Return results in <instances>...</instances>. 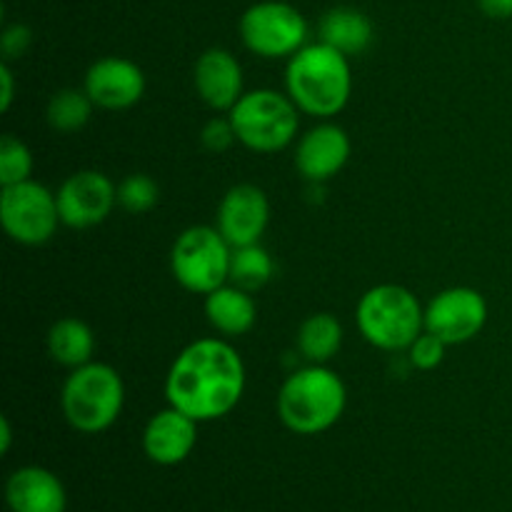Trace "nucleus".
<instances>
[{
    "mask_svg": "<svg viewBox=\"0 0 512 512\" xmlns=\"http://www.w3.org/2000/svg\"><path fill=\"white\" fill-rule=\"evenodd\" d=\"M245 393V363L223 338H200L178 353L165 375L168 405L198 423H213L238 408Z\"/></svg>",
    "mask_w": 512,
    "mask_h": 512,
    "instance_id": "1",
    "label": "nucleus"
},
{
    "mask_svg": "<svg viewBox=\"0 0 512 512\" xmlns=\"http://www.w3.org/2000/svg\"><path fill=\"white\" fill-rule=\"evenodd\" d=\"M285 93L300 113L328 120L343 113L353 95V70L348 55L325 43L303 45L285 65Z\"/></svg>",
    "mask_w": 512,
    "mask_h": 512,
    "instance_id": "2",
    "label": "nucleus"
},
{
    "mask_svg": "<svg viewBox=\"0 0 512 512\" xmlns=\"http://www.w3.org/2000/svg\"><path fill=\"white\" fill-rule=\"evenodd\" d=\"M348 388L328 365H305L290 373L278 390V418L290 433L320 435L345 413Z\"/></svg>",
    "mask_w": 512,
    "mask_h": 512,
    "instance_id": "3",
    "label": "nucleus"
},
{
    "mask_svg": "<svg viewBox=\"0 0 512 512\" xmlns=\"http://www.w3.org/2000/svg\"><path fill=\"white\" fill-rule=\"evenodd\" d=\"M125 405V383L108 363H95L70 370L60 390V408L73 430L98 435L113 428Z\"/></svg>",
    "mask_w": 512,
    "mask_h": 512,
    "instance_id": "4",
    "label": "nucleus"
},
{
    "mask_svg": "<svg viewBox=\"0 0 512 512\" xmlns=\"http://www.w3.org/2000/svg\"><path fill=\"white\" fill-rule=\"evenodd\" d=\"M355 323H358L360 335L373 348L400 353V350H408L425 330V308L413 290L383 283L370 288L358 300Z\"/></svg>",
    "mask_w": 512,
    "mask_h": 512,
    "instance_id": "5",
    "label": "nucleus"
},
{
    "mask_svg": "<svg viewBox=\"0 0 512 512\" xmlns=\"http://www.w3.org/2000/svg\"><path fill=\"white\" fill-rule=\"evenodd\" d=\"M240 145L260 155L280 153L300 130V110L288 93L260 88L243 93L228 113Z\"/></svg>",
    "mask_w": 512,
    "mask_h": 512,
    "instance_id": "6",
    "label": "nucleus"
},
{
    "mask_svg": "<svg viewBox=\"0 0 512 512\" xmlns=\"http://www.w3.org/2000/svg\"><path fill=\"white\" fill-rule=\"evenodd\" d=\"M233 245L215 225H193L170 248V273L188 293L208 295L230 283Z\"/></svg>",
    "mask_w": 512,
    "mask_h": 512,
    "instance_id": "7",
    "label": "nucleus"
},
{
    "mask_svg": "<svg viewBox=\"0 0 512 512\" xmlns=\"http://www.w3.org/2000/svg\"><path fill=\"white\" fill-rule=\"evenodd\" d=\"M240 40L253 55L265 60L290 58L308 45V20L285 0H260L240 15Z\"/></svg>",
    "mask_w": 512,
    "mask_h": 512,
    "instance_id": "8",
    "label": "nucleus"
},
{
    "mask_svg": "<svg viewBox=\"0 0 512 512\" xmlns=\"http://www.w3.org/2000/svg\"><path fill=\"white\" fill-rule=\"evenodd\" d=\"M0 223L10 240L28 248L45 245L58 233V225H63L55 193L33 178L18 185H5L0 193Z\"/></svg>",
    "mask_w": 512,
    "mask_h": 512,
    "instance_id": "9",
    "label": "nucleus"
},
{
    "mask_svg": "<svg viewBox=\"0 0 512 512\" xmlns=\"http://www.w3.org/2000/svg\"><path fill=\"white\" fill-rule=\"evenodd\" d=\"M488 300L468 285L440 290L425 308V330L438 335L445 345L470 343L488 323Z\"/></svg>",
    "mask_w": 512,
    "mask_h": 512,
    "instance_id": "10",
    "label": "nucleus"
},
{
    "mask_svg": "<svg viewBox=\"0 0 512 512\" xmlns=\"http://www.w3.org/2000/svg\"><path fill=\"white\" fill-rule=\"evenodd\" d=\"M60 223L73 230H88L108 220L118 205V185L100 170H78L55 190Z\"/></svg>",
    "mask_w": 512,
    "mask_h": 512,
    "instance_id": "11",
    "label": "nucleus"
},
{
    "mask_svg": "<svg viewBox=\"0 0 512 512\" xmlns=\"http://www.w3.org/2000/svg\"><path fill=\"white\" fill-rule=\"evenodd\" d=\"M270 223V200L263 188L238 183L223 195L215 215V228L233 248L260 243Z\"/></svg>",
    "mask_w": 512,
    "mask_h": 512,
    "instance_id": "12",
    "label": "nucleus"
},
{
    "mask_svg": "<svg viewBox=\"0 0 512 512\" xmlns=\"http://www.w3.org/2000/svg\"><path fill=\"white\" fill-rule=\"evenodd\" d=\"M83 90L90 95L95 108L128 110L138 105L145 95V73L138 63L120 55H105L95 60L83 80Z\"/></svg>",
    "mask_w": 512,
    "mask_h": 512,
    "instance_id": "13",
    "label": "nucleus"
},
{
    "mask_svg": "<svg viewBox=\"0 0 512 512\" xmlns=\"http://www.w3.org/2000/svg\"><path fill=\"white\" fill-rule=\"evenodd\" d=\"M353 143L345 128L335 123H320L310 128L295 145V168L308 183H325L348 165Z\"/></svg>",
    "mask_w": 512,
    "mask_h": 512,
    "instance_id": "14",
    "label": "nucleus"
},
{
    "mask_svg": "<svg viewBox=\"0 0 512 512\" xmlns=\"http://www.w3.org/2000/svg\"><path fill=\"white\" fill-rule=\"evenodd\" d=\"M243 65L230 50L208 48L193 68V85L198 98L218 113H230L243 98Z\"/></svg>",
    "mask_w": 512,
    "mask_h": 512,
    "instance_id": "15",
    "label": "nucleus"
},
{
    "mask_svg": "<svg viewBox=\"0 0 512 512\" xmlns=\"http://www.w3.org/2000/svg\"><path fill=\"white\" fill-rule=\"evenodd\" d=\"M198 443V420L168 405L143 430V450L155 465H180Z\"/></svg>",
    "mask_w": 512,
    "mask_h": 512,
    "instance_id": "16",
    "label": "nucleus"
},
{
    "mask_svg": "<svg viewBox=\"0 0 512 512\" xmlns=\"http://www.w3.org/2000/svg\"><path fill=\"white\" fill-rule=\"evenodd\" d=\"M10 512H65L68 495L55 473L40 465L18 468L5 483Z\"/></svg>",
    "mask_w": 512,
    "mask_h": 512,
    "instance_id": "17",
    "label": "nucleus"
},
{
    "mask_svg": "<svg viewBox=\"0 0 512 512\" xmlns=\"http://www.w3.org/2000/svg\"><path fill=\"white\" fill-rule=\"evenodd\" d=\"M205 318L213 325L215 333L225 335V338H240L255 328L258 305L248 290L225 283L223 288L205 295Z\"/></svg>",
    "mask_w": 512,
    "mask_h": 512,
    "instance_id": "18",
    "label": "nucleus"
},
{
    "mask_svg": "<svg viewBox=\"0 0 512 512\" xmlns=\"http://www.w3.org/2000/svg\"><path fill=\"white\" fill-rule=\"evenodd\" d=\"M373 33L375 30L368 15L358 8H348V5L330 8L318 25L320 43L340 50L348 58L365 53L373 43Z\"/></svg>",
    "mask_w": 512,
    "mask_h": 512,
    "instance_id": "19",
    "label": "nucleus"
},
{
    "mask_svg": "<svg viewBox=\"0 0 512 512\" xmlns=\"http://www.w3.org/2000/svg\"><path fill=\"white\" fill-rule=\"evenodd\" d=\"M95 353V335L80 318H60L48 330V355L53 363L75 370L88 365Z\"/></svg>",
    "mask_w": 512,
    "mask_h": 512,
    "instance_id": "20",
    "label": "nucleus"
},
{
    "mask_svg": "<svg viewBox=\"0 0 512 512\" xmlns=\"http://www.w3.org/2000/svg\"><path fill=\"white\" fill-rule=\"evenodd\" d=\"M298 353L313 365H328L343 345V325L333 313H313L298 328Z\"/></svg>",
    "mask_w": 512,
    "mask_h": 512,
    "instance_id": "21",
    "label": "nucleus"
},
{
    "mask_svg": "<svg viewBox=\"0 0 512 512\" xmlns=\"http://www.w3.org/2000/svg\"><path fill=\"white\" fill-rule=\"evenodd\" d=\"M95 103L90 95L80 88H63L53 93L45 108V120L55 133H78L88 125Z\"/></svg>",
    "mask_w": 512,
    "mask_h": 512,
    "instance_id": "22",
    "label": "nucleus"
},
{
    "mask_svg": "<svg viewBox=\"0 0 512 512\" xmlns=\"http://www.w3.org/2000/svg\"><path fill=\"white\" fill-rule=\"evenodd\" d=\"M275 273V260L268 250L260 243L243 245V248H233V258H230V283L238 288L253 290L265 288Z\"/></svg>",
    "mask_w": 512,
    "mask_h": 512,
    "instance_id": "23",
    "label": "nucleus"
},
{
    "mask_svg": "<svg viewBox=\"0 0 512 512\" xmlns=\"http://www.w3.org/2000/svg\"><path fill=\"white\" fill-rule=\"evenodd\" d=\"M33 175V153L15 135L0 138V185H18Z\"/></svg>",
    "mask_w": 512,
    "mask_h": 512,
    "instance_id": "24",
    "label": "nucleus"
},
{
    "mask_svg": "<svg viewBox=\"0 0 512 512\" xmlns=\"http://www.w3.org/2000/svg\"><path fill=\"white\" fill-rule=\"evenodd\" d=\"M160 188L150 175L133 173L120 180L118 185V205L130 215H145L158 205Z\"/></svg>",
    "mask_w": 512,
    "mask_h": 512,
    "instance_id": "25",
    "label": "nucleus"
},
{
    "mask_svg": "<svg viewBox=\"0 0 512 512\" xmlns=\"http://www.w3.org/2000/svg\"><path fill=\"white\" fill-rule=\"evenodd\" d=\"M445 348H448V345H445L438 335L423 330L408 348L410 365L418 370H435L445 360Z\"/></svg>",
    "mask_w": 512,
    "mask_h": 512,
    "instance_id": "26",
    "label": "nucleus"
},
{
    "mask_svg": "<svg viewBox=\"0 0 512 512\" xmlns=\"http://www.w3.org/2000/svg\"><path fill=\"white\" fill-rule=\"evenodd\" d=\"M200 143H203V148L208 150V153H225L230 145L238 143L235 128L233 123H230L228 115H225V118H210L208 123L203 125V130H200Z\"/></svg>",
    "mask_w": 512,
    "mask_h": 512,
    "instance_id": "27",
    "label": "nucleus"
},
{
    "mask_svg": "<svg viewBox=\"0 0 512 512\" xmlns=\"http://www.w3.org/2000/svg\"><path fill=\"white\" fill-rule=\"evenodd\" d=\"M30 43H33V33H30L28 25L13 23L3 30L0 35V53H3V63L10 60H18L28 53Z\"/></svg>",
    "mask_w": 512,
    "mask_h": 512,
    "instance_id": "28",
    "label": "nucleus"
},
{
    "mask_svg": "<svg viewBox=\"0 0 512 512\" xmlns=\"http://www.w3.org/2000/svg\"><path fill=\"white\" fill-rule=\"evenodd\" d=\"M0 85H3V90H0V110L8 113L15 100V78L10 63H0Z\"/></svg>",
    "mask_w": 512,
    "mask_h": 512,
    "instance_id": "29",
    "label": "nucleus"
},
{
    "mask_svg": "<svg viewBox=\"0 0 512 512\" xmlns=\"http://www.w3.org/2000/svg\"><path fill=\"white\" fill-rule=\"evenodd\" d=\"M480 10L493 20L512 18V0H478Z\"/></svg>",
    "mask_w": 512,
    "mask_h": 512,
    "instance_id": "30",
    "label": "nucleus"
},
{
    "mask_svg": "<svg viewBox=\"0 0 512 512\" xmlns=\"http://www.w3.org/2000/svg\"><path fill=\"white\" fill-rule=\"evenodd\" d=\"M10 445H13V425H10L8 415H3L0 418V453L8 455Z\"/></svg>",
    "mask_w": 512,
    "mask_h": 512,
    "instance_id": "31",
    "label": "nucleus"
}]
</instances>
